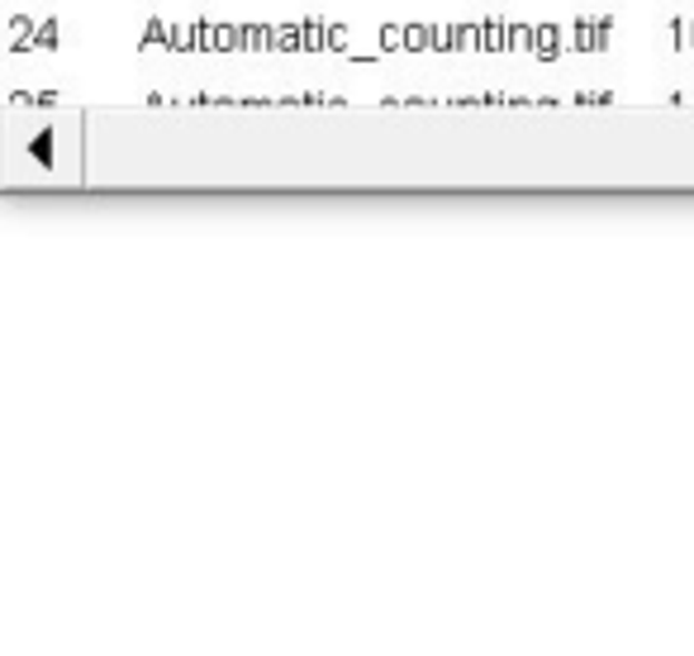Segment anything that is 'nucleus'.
Segmentation results:
<instances>
[{
    "label": "nucleus",
    "instance_id": "nucleus-3",
    "mask_svg": "<svg viewBox=\"0 0 694 656\" xmlns=\"http://www.w3.org/2000/svg\"><path fill=\"white\" fill-rule=\"evenodd\" d=\"M690 48H694V20H690Z\"/></svg>",
    "mask_w": 694,
    "mask_h": 656
},
{
    "label": "nucleus",
    "instance_id": "nucleus-1",
    "mask_svg": "<svg viewBox=\"0 0 694 656\" xmlns=\"http://www.w3.org/2000/svg\"><path fill=\"white\" fill-rule=\"evenodd\" d=\"M685 14H671V52H685Z\"/></svg>",
    "mask_w": 694,
    "mask_h": 656
},
{
    "label": "nucleus",
    "instance_id": "nucleus-2",
    "mask_svg": "<svg viewBox=\"0 0 694 656\" xmlns=\"http://www.w3.org/2000/svg\"><path fill=\"white\" fill-rule=\"evenodd\" d=\"M33 157H43V163H52V134L43 129V138H33Z\"/></svg>",
    "mask_w": 694,
    "mask_h": 656
}]
</instances>
